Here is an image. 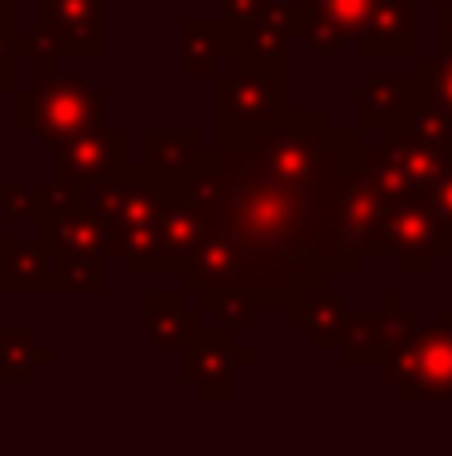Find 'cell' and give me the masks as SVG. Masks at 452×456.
Returning a JSON list of instances; mask_svg holds the SVG:
<instances>
[{
    "label": "cell",
    "instance_id": "obj_24",
    "mask_svg": "<svg viewBox=\"0 0 452 456\" xmlns=\"http://www.w3.org/2000/svg\"><path fill=\"white\" fill-rule=\"evenodd\" d=\"M16 37L20 32L12 24H0V72L20 80V48H16Z\"/></svg>",
    "mask_w": 452,
    "mask_h": 456
},
{
    "label": "cell",
    "instance_id": "obj_18",
    "mask_svg": "<svg viewBox=\"0 0 452 456\" xmlns=\"http://www.w3.org/2000/svg\"><path fill=\"white\" fill-rule=\"evenodd\" d=\"M52 348L40 345L36 332L28 329H4L0 332V380L4 385H28L44 364H52Z\"/></svg>",
    "mask_w": 452,
    "mask_h": 456
},
{
    "label": "cell",
    "instance_id": "obj_12",
    "mask_svg": "<svg viewBox=\"0 0 452 456\" xmlns=\"http://www.w3.org/2000/svg\"><path fill=\"white\" fill-rule=\"evenodd\" d=\"M373 4L376 0H304L301 40H309V48L320 56L341 53L352 37L365 32Z\"/></svg>",
    "mask_w": 452,
    "mask_h": 456
},
{
    "label": "cell",
    "instance_id": "obj_6",
    "mask_svg": "<svg viewBox=\"0 0 452 456\" xmlns=\"http://www.w3.org/2000/svg\"><path fill=\"white\" fill-rule=\"evenodd\" d=\"M389 252L384 256L397 260L405 276H432L445 256H452V228L440 221V213L421 197H408L389 213V236H384Z\"/></svg>",
    "mask_w": 452,
    "mask_h": 456
},
{
    "label": "cell",
    "instance_id": "obj_4",
    "mask_svg": "<svg viewBox=\"0 0 452 456\" xmlns=\"http://www.w3.org/2000/svg\"><path fill=\"white\" fill-rule=\"evenodd\" d=\"M381 380L400 401H448L452 396V313L432 316V329L416 324L381 361Z\"/></svg>",
    "mask_w": 452,
    "mask_h": 456
},
{
    "label": "cell",
    "instance_id": "obj_15",
    "mask_svg": "<svg viewBox=\"0 0 452 456\" xmlns=\"http://www.w3.org/2000/svg\"><path fill=\"white\" fill-rule=\"evenodd\" d=\"M200 308L184 300V292H144V332L152 348H176L200 329Z\"/></svg>",
    "mask_w": 452,
    "mask_h": 456
},
{
    "label": "cell",
    "instance_id": "obj_9",
    "mask_svg": "<svg viewBox=\"0 0 452 456\" xmlns=\"http://www.w3.org/2000/svg\"><path fill=\"white\" fill-rule=\"evenodd\" d=\"M52 152V176L72 189H85V184H96L104 176L120 173L128 165L125 157V133L112 125L104 128H88V133L64 136V141L48 144Z\"/></svg>",
    "mask_w": 452,
    "mask_h": 456
},
{
    "label": "cell",
    "instance_id": "obj_7",
    "mask_svg": "<svg viewBox=\"0 0 452 456\" xmlns=\"http://www.w3.org/2000/svg\"><path fill=\"white\" fill-rule=\"evenodd\" d=\"M253 361V348L237 345V329L213 324L197 329L181 345V380L197 385L200 401H232L237 396V369Z\"/></svg>",
    "mask_w": 452,
    "mask_h": 456
},
{
    "label": "cell",
    "instance_id": "obj_16",
    "mask_svg": "<svg viewBox=\"0 0 452 456\" xmlns=\"http://www.w3.org/2000/svg\"><path fill=\"white\" fill-rule=\"evenodd\" d=\"M229 53V20H181V40H176V64L184 77H208L221 72Z\"/></svg>",
    "mask_w": 452,
    "mask_h": 456
},
{
    "label": "cell",
    "instance_id": "obj_29",
    "mask_svg": "<svg viewBox=\"0 0 452 456\" xmlns=\"http://www.w3.org/2000/svg\"><path fill=\"white\" fill-rule=\"evenodd\" d=\"M448 313H452V297H448Z\"/></svg>",
    "mask_w": 452,
    "mask_h": 456
},
{
    "label": "cell",
    "instance_id": "obj_5",
    "mask_svg": "<svg viewBox=\"0 0 452 456\" xmlns=\"http://www.w3.org/2000/svg\"><path fill=\"white\" fill-rule=\"evenodd\" d=\"M32 37L52 56H104L109 0H36Z\"/></svg>",
    "mask_w": 452,
    "mask_h": 456
},
{
    "label": "cell",
    "instance_id": "obj_19",
    "mask_svg": "<svg viewBox=\"0 0 452 456\" xmlns=\"http://www.w3.org/2000/svg\"><path fill=\"white\" fill-rule=\"evenodd\" d=\"M104 284L109 256H56V292H104Z\"/></svg>",
    "mask_w": 452,
    "mask_h": 456
},
{
    "label": "cell",
    "instance_id": "obj_14",
    "mask_svg": "<svg viewBox=\"0 0 452 456\" xmlns=\"http://www.w3.org/2000/svg\"><path fill=\"white\" fill-rule=\"evenodd\" d=\"M0 292H56V256L36 240L0 236Z\"/></svg>",
    "mask_w": 452,
    "mask_h": 456
},
{
    "label": "cell",
    "instance_id": "obj_1",
    "mask_svg": "<svg viewBox=\"0 0 452 456\" xmlns=\"http://www.w3.org/2000/svg\"><path fill=\"white\" fill-rule=\"evenodd\" d=\"M365 128H328L325 112H293L240 144H216L184 189L213 232L184 256V297L237 289L261 308H288L333 273H360L328 221V176Z\"/></svg>",
    "mask_w": 452,
    "mask_h": 456
},
{
    "label": "cell",
    "instance_id": "obj_28",
    "mask_svg": "<svg viewBox=\"0 0 452 456\" xmlns=\"http://www.w3.org/2000/svg\"><path fill=\"white\" fill-rule=\"evenodd\" d=\"M16 88H20V80H16V77H4V72H0V96H8V93L16 96Z\"/></svg>",
    "mask_w": 452,
    "mask_h": 456
},
{
    "label": "cell",
    "instance_id": "obj_21",
    "mask_svg": "<svg viewBox=\"0 0 452 456\" xmlns=\"http://www.w3.org/2000/svg\"><path fill=\"white\" fill-rule=\"evenodd\" d=\"M416 72H421L424 96L440 104L452 117V53H424L416 56Z\"/></svg>",
    "mask_w": 452,
    "mask_h": 456
},
{
    "label": "cell",
    "instance_id": "obj_10",
    "mask_svg": "<svg viewBox=\"0 0 452 456\" xmlns=\"http://www.w3.org/2000/svg\"><path fill=\"white\" fill-rule=\"evenodd\" d=\"M208 152L200 144V136L192 128H181V133H149L141 136V173L144 181H152L157 189H168V192H181L189 189L192 181L200 176V168L208 165Z\"/></svg>",
    "mask_w": 452,
    "mask_h": 456
},
{
    "label": "cell",
    "instance_id": "obj_11",
    "mask_svg": "<svg viewBox=\"0 0 452 456\" xmlns=\"http://www.w3.org/2000/svg\"><path fill=\"white\" fill-rule=\"evenodd\" d=\"M421 96H424L421 72H384V77H373L360 88V128H365V136L389 141L408 120V112L416 109Z\"/></svg>",
    "mask_w": 452,
    "mask_h": 456
},
{
    "label": "cell",
    "instance_id": "obj_23",
    "mask_svg": "<svg viewBox=\"0 0 452 456\" xmlns=\"http://www.w3.org/2000/svg\"><path fill=\"white\" fill-rule=\"evenodd\" d=\"M424 200H429V205L440 213V221H445V224L452 228V149H448L445 165H440L437 181H432L429 189H424Z\"/></svg>",
    "mask_w": 452,
    "mask_h": 456
},
{
    "label": "cell",
    "instance_id": "obj_13",
    "mask_svg": "<svg viewBox=\"0 0 452 456\" xmlns=\"http://www.w3.org/2000/svg\"><path fill=\"white\" fill-rule=\"evenodd\" d=\"M421 0H376L365 32H360V53L365 56H416L421 40Z\"/></svg>",
    "mask_w": 452,
    "mask_h": 456
},
{
    "label": "cell",
    "instance_id": "obj_22",
    "mask_svg": "<svg viewBox=\"0 0 452 456\" xmlns=\"http://www.w3.org/2000/svg\"><path fill=\"white\" fill-rule=\"evenodd\" d=\"M0 213L4 221H36V189L24 181H0Z\"/></svg>",
    "mask_w": 452,
    "mask_h": 456
},
{
    "label": "cell",
    "instance_id": "obj_17",
    "mask_svg": "<svg viewBox=\"0 0 452 456\" xmlns=\"http://www.w3.org/2000/svg\"><path fill=\"white\" fill-rule=\"evenodd\" d=\"M288 316H293V324L301 329V337L309 340L312 348H336L344 337V329H349L352 308L344 305V300L325 297V292L317 289V292L296 297L293 305H288Z\"/></svg>",
    "mask_w": 452,
    "mask_h": 456
},
{
    "label": "cell",
    "instance_id": "obj_20",
    "mask_svg": "<svg viewBox=\"0 0 452 456\" xmlns=\"http://www.w3.org/2000/svg\"><path fill=\"white\" fill-rule=\"evenodd\" d=\"M192 297H197L200 313L213 316L216 324H229V329H240V324H248L261 313V305L237 289H208V292H192Z\"/></svg>",
    "mask_w": 452,
    "mask_h": 456
},
{
    "label": "cell",
    "instance_id": "obj_25",
    "mask_svg": "<svg viewBox=\"0 0 452 456\" xmlns=\"http://www.w3.org/2000/svg\"><path fill=\"white\" fill-rule=\"evenodd\" d=\"M432 53H452V0H440L432 12Z\"/></svg>",
    "mask_w": 452,
    "mask_h": 456
},
{
    "label": "cell",
    "instance_id": "obj_27",
    "mask_svg": "<svg viewBox=\"0 0 452 456\" xmlns=\"http://www.w3.org/2000/svg\"><path fill=\"white\" fill-rule=\"evenodd\" d=\"M0 24H12L16 28V0H0Z\"/></svg>",
    "mask_w": 452,
    "mask_h": 456
},
{
    "label": "cell",
    "instance_id": "obj_2",
    "mask_svg": "<svg viewBox=\"0 0 452 456\" xmlns=\"http://www.w3.org/2000/svg\"><path fill=\"white\" fill-rule=\"evenodd\" d=\"M104 96L80 72H44L32 88H16V128L44 144H56L64 136L104 128Z\"/></svg>",
    "mask_w": 452,
    "mask_h": 456
},
{
    "label": "cell",
    "instance_id": "obj_3",
    "mask_svg": "<svg viewBox=\"0 0 452 456\" xmlns=\"http://www.w3.org/2000/svg\"><path fill=\"white\" fill-rule=\"evenodd\" d=\"M288 112V64H237L216 80L221 144H240Z\"/></svg>",
    "mask_w": 452,
    "mask_h": 456
},
{
    "label": "cell",
    "instance_id": "obj_8",
    "mask_svg": "<svg viewBox=\"0 0 452 456\" xmlns=\"http://www.w3.org/2000/svg\"><path fill=\"white\" fill-rule=\"evenodd\" d=\"M416 324H421V316L408 313L397 292H384L376 308H357L349 316V329H344L336 353L344 364H381Z\"/></svg>",
    "mask_w": 452,
    "mask_h": 456
},
{
    "label": "cell",
    "instance_id": "obj_26",
    "mask_svg": "<svg viewBox=\"0 0 452 456\" xmlns=\"http://www.w3.org/2000/svg\"><path fill=\"white\" fill-rule=\"evenodd\" d=\"M216 4H221V16L229 24H245V20H253V16H261L272 0H216Z\"/></svg>",
    "mask_w": 452,
    "mask_h": 456
}]
</instances>
